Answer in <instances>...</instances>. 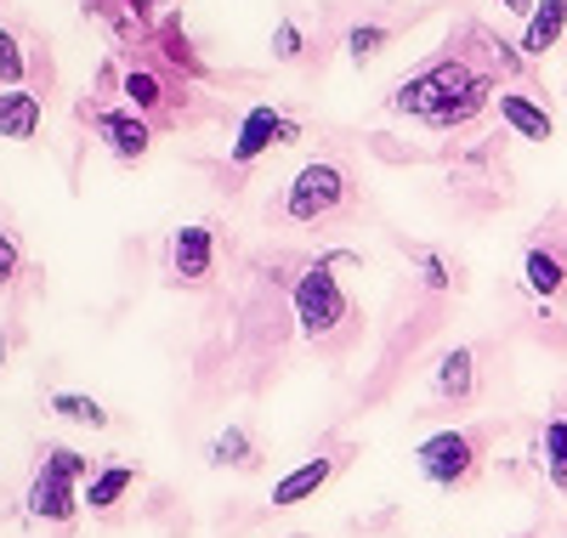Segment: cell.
I'll return each mask as SVG.
<instances>
[{
    "mask_svg": "<svg viewBox=\"0 0 567 538\" xmlns=\"http://www.w3.org/2000/svg\"><path fill=\"white\" fill-rule=\"evenodd\" d=\"M386 40H392V29H381V23H358V29L347 34V58H352V63H369V58H381V52H386Z\"/></svg>",
    "mask_w": 567,
    "mask_h": 538,
    "instance_id": "cell-20",
    "label": "cell"
},
{
    "mask_svg": "<svg viewBox=\"0 0 567 538\" xmlns=\"http://www.w3.org/2000/svg\"><path fill=\"white\" fill-rule=\"evenodd\" d=\"M210 459H216V465H233V470H250V465H256V448H250V436H245L239 425H227L216 443H210Z\"/></svg>",
    "mask_w": 567,
    "mask_h": 538,
    "instance_id": "cell-17",
    "label": "cell"
},
{
    "mask_svg": "<svg viewBox=\"0 0 567 538\" xmlns=\"http://www.w3.org/2000/svg\"><path fill=\"white\" fill-rule=\"evenodd\" d=\"M488 103H494V85L460 52H443L425 74H414V80H403L392 91V114H414L432 131H460L465 120H477Z\"/></svg>",
    "mask_w": 567,
    "mask_h": 538,
    "instance_id": "cell-1",
    "label": "cell"
},
{
    "mask_svg": "<svg viewBox=\"0 0 567 538\" xmlns=\"http://www.w3.org/2000/svg\"><path fill=\"white\" fill-rule=\"evenodd\" d=\"M347 318H352V301H347L336 267L312 261V267L296 278V323H301V334H307V340H329Z\"/></svg>",
    "mask_w": 567,
    "mask_h": 538,
    "instance_id": "cell-3",
    "label": "cell"
},
{
    "mask_svg": "<svg viewBox=\"0 0 567 538\" xmlns=\"http://www.w3.org/2000/svg\"><path fill=\"white\" fill-rule=\"evenodd\" d=\"M545 470H550V487L567 494V420L545 425Z\"/></svg>",
    "mask_w": 567,
    "mask_h": 538,
    "instance_id": "cell-19",
    "label": "cell"
},
{
    "mask_svg": "<svg viewBox=\"0 0 567 538\" xmlns=\"http://www.w3.org/2000/svg\"><path fill=\"white\" fill-rule=\"evenodd\" d=\"M523 283L534 289L539 301H556L567 289V256L561 250H545V244H534V250L523 256Z\"/></svg>",
    "mask_w": 567,
    "mask_h": 538,
    "instance_id": "cell-13",
    "label": "cell"
},
{
    "mask_svg": "<svg viewBox=\"0 0 567 538\" xmlns=\"http://www.w3.org/2000/svg\"><path fill=\"white\" fill-rule=\"evenodd\" d=\"M18 267H23V250H18V238H12V232H0V289H7V283L18 278Z\"/></svg>",
    "mask_w": 567,
    "mask_h": 538,
    "instance_id": "cell-24",
    "label": "cell"
},
{
    "mask_svg": "<svg viewBox=\"0 0 567 538\" xmlns=\"http://www.w3.org/2000/svg\"><path fill=\"white\" fill-rule=\"evenodd\" d=\"M561 34H567V0H539V7L523 18V45H516V52L545 58V52H556Z\"/></svg>",
    "mask_w": 567,
    "mask_h": 538,
    "instance_id": "cell-9",
    "label": "cell"
},
{
    "mask_svg": "<svg viewBox=\"0 0 567 538\" xmlns=\"http://www.w3.org/2000/svg\"><path fill=\"white\" fill-rule=\"evenodd\" d=\"M477 454H483L477 431H437V436H425V443L414 448L420 476L437 482V487H460L471 470H477Z\"/></svg>",
    "mask_w": 567,
    "mask_h": 538,
    "instance_id": "cell-4",
    "label": "cell"
},
{
    "mask_svg": "<svg viewBox=\"0 0 567 538\" xmlns=\"http://www.w3.org/2000/svg\"><path fill=\"white\" fill-rule=\"evenodd\" d=\"M23 74H29V58L18 52V40L0 29V85H23Z\"/></svg>",
    "mask_w": 567,
    "mask_h": 538,
    "instance_id": "cell-22",
    "label": "cell"
},
{
    "mask_svg": "<svg viewBox=\"0 0 567 538\" xmlns=\"http://www.w3.org/2000/svg\"><path fill=\"white\" fill-rule=\"evenodd\" d=\"M471 385H477V358H471V346H454L437 363V391H443V397H454V403H465Z\"/></svg>",
    "mask_w": 567,
    "mask_h": 538,
    "instance_id": "cell-14",
    "label": "cell"
},
{
    "mask_svg": "<svg viewBox=\"0 0 567 538\" xmlns=\"http://www.w3.org/2000/svg\"><path fill=\"white\" fill-rule=\"evenodd\" d=\"M131 482H136V470H131V465H109V470H97V476L85 482V499H80V505L109 510V505H120V499L131 494Z\"/></svg>",
    "mask_w": 567,
    "mask_h": 538,
    "instance_id": "cell-15",
    "label": "cell"
},
{
    "mask_svg": "<svg viewBox=\"0 0 567 538\" xmlns=\"http://www.w3.org/2000/svg\"><path fill=\"white\" fill-rule=\"evenodd\" d=\"M52 414H63V420H74V425H109V408H103L97 397H80V391H58Z\"/></svg>",
    "mask_w": 567,
    "mask_h": 538,
    "instance_id": "cell-18",
    "label": "cell"
},
{
    "mask_svg": "<svg viewBox=\"0 0 567 538\" xmlns=\"http://www.w3.org/2000/svg\"><path fill=\"white\" fill-rule=\"evenodd\" d=\"M494 108H499V120H505L516 136H523V142H550V136H556L550 108L539 103V96H528V91H499Z\"/></svg>",
    "mask_w": 567,
    "mask_h": 538,
    "instance_id": "cell-8",
    "label": "cell"
},
{
    "mask_svg": "<svg viewBox=\"0 0 567 538\" xmlns=\"http://www.w3.org/2000/svg\"><path fill=\"white\" fill-rule=\"evenodd\" d=\"M97 136L109 142V154L125 159V165H136L142 154L154 148V131H148V120H142L136 108H103L97 114Z\"/></svg>",
    "mask_w": 567,
    "mask_h": 538,
    "instance_id": "cell-6",
    "label": "cell"
},
{
    "mask_svg": "<svg viewBox=\"0 0 567 538\" xmlns=\"http://www.w3.org/2000/svg\"><path fill=\"white\" fill-rule=\"evenodd\" d=\"M539 7V0H499V12H511V18H528Z\"/></svg>",
    "mask_w": 567,
    "mask_h": 538,
    "instance_id": "cell-26",
    "label": "cell"
},
{
    "mask_svg": "<svg viewBox=\"0 0 567 538\" xmlns=\"http://www.w3.org/2000/svg\"><path fill=\"white\" fill-rule=\"evenodd\" d=\"M74 510H80L74 482H63V476H52V470H40L34 487H29V516H40V521H74Z\"/></svg>",
    "mask_w": 567,
    "mask_h": 538,
    "instance_id": "cell-11",
    "label": "cell"
},
{
    "mask_svg": "<svg viewBox=\"0 0 567 538\" xmlns=\"http://www.w3.org/2000/svg\"><path fill=\"white\" fill-rule=\"evenodd\" d=\"M0 363H7V340H0Z\"/></svg>",
    "mask_w": 567,
    "mask_h": 538,
    "instance_id": "cell-27",
    "label": "cell"
},
{
    "mask_svg": "<svg viewBox=\"0 0 567 538\" xmlns=\"http://www.w3.org/2000/svg\"><path fill=\"white\" fill-rule=\"evenodd\" d=\"M352 205V176L336 165V159H318V165H301L290 193H284V216L296 227H312V221H329Z\"/></svg>",
    "mask_w": 567,
    "mask_h": 538,
    "instance_id": "cell-2",
    "label": "cell"
},
{
    "mask_svg": "<svg viewBox=\"0 0 567 538\" xmlns=\"http://www.w3.org/2000/svg\"><path fill=\"white\" fill-rule=\"evenodd\" d=\"M307 52V40H301V29L290 23V18H278V29H272V58L278 63H296Z\"/></svg>",
    "mask_w": 567,
    "mask_h": 538,
    "instance_id": "cell-23",
    "label": "cell"
},
{
    "mask_svg": "<svg viewBox=\"0 0 567 538\" xmlns=\"http://www.w3.org/2000/svg\"><path fill=\"white\" fill-rule=\"evenodd\" d=\"M336 476V459H307V465H296L284 482H272V510H290V505H307L318 487Z\"/></svg>",
    "mask_w": 567,
    "mask_h": 538,
    "instance_id": "cell-12",
    "label": "cell"
},
{
    "mask_svg": "<svg viewBox=\"0 0 567 538\" xmlns=\"http://www.w3.org/2000/svg\"><path fill=\"white\" fill-rule=\"evenodd\" d=\"M414 261H420V272H425V289H449V267H443L437 250H414Z\"/></svg>",
    "mask_w": 567,
    "mask_h": 538,
    "instance_id": "cell-25",
    "label": "cell"
},
{
    "mask_svg": "<svg viewBox=\"0 0 567 538\" xmlns=\"http://www.w3.org/2000/svg\"><path fill=\"white\" fill-rule=\"evenodd\" d=\"M120 91L131 96V108H136V114H154V108L165 103V80H159L154 69H131V74L120 80Z\"/></svg>",
    "mask_w": 567,
    "mask_h": 538,
    "instance_id": "cell-16",
    "label": "cell"
},
{
    "mask_svg": "<svg viewBox=\"0 0 567 538\" xmlns=\"http://www.w3.org/2000/svg\"><path fill=\"white\" fill-rule=\"evenodd\" d=\"M40 470H52V476H63V482H91V459L74 454V448H45V465H40Z\"/></svg>",
    "mask_w": 567,
    "mask_h": 538,
    "instance_id": "cell-21",
    "label": "cell"
},
{
    "mask_svg": "<svg viewBox=\"0 0 567 538\" xmlns=\"http://www.w3.org/2000/svg\"><path fill=\"white\" fill-rule=\"evenodd\" d=\"M210 261H216L210 227H199V221L176 227V238H171V267H176V278H182V283H205V278H210Z\"/></svg>",
    "mask_w": 567,
    "mask_h": 538,
    "instance_id": "cell-7",
    "label": "cell"
},
{
    "mask_svg": "<svg viewBox=\"0 0 567 538\" xmlns=\"http://www.w3.org/2000/svg\"><path fill=\"white\" fill-rule=\"evenodd\" d=\"M40 96L29 85H0V142H29L40 131Z\"/></svg>",
    "mask_w": 567,
    "mask_h": 538,
    "instance_id": "cell-10",
    "label": "cell"
},
{
    "mask_svg": "<svg viewBox=\"0 0 567 538\" xmlns=\"http://www.w3.org/2000/svg\"><path fill=\"white\" fill-rule=\"evenodd\" d=\"M272 142H301V125L296 120H284L272 103H256L250 114H245V125H239V136H233V148H227V159L233 165H256Z\"/></svg>",
    "mask_w": 567,
    "mask_h": 538,
    "instance_id": "cell-5",
    "label": "cell"
}]
</instances>
